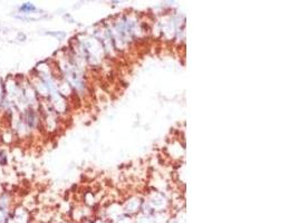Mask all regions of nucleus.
<instances>
[{
	"label": "nucleus",
	"instance_id": "obj_1",
	"mask_svg": "<svg viewBox=\"0 0 298 223\" xmlns=\"http://www.w3.org/2000/svg\"><path fill=\"white\" fill-rule=\"evenodd\" d=\"M29 9H34V7H31V6H30L29 4H28V5H25V6H24V7L21 8V10H29Z\"/></svg>",
	"mask_w": 298,
	"mask_h": 223
}]
</instances>
